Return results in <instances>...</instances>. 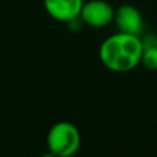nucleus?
I'll list each match as a JSON object with an SVG mask.
<instances>
[{
  "label": "nucleus",
  "mask_w": 157,
  "mask_h": 157,
  "mask_svg": "<svg viewBox=\"0 0 157 157\" xmlns=\"http://www.w3.org/2000/svg\"><path fill=\"white\" fill-rule=\"evenodd\" d=\"M144 43L141 36L117 32L106 37L99 47V59L106 69L125 73L141 65Z\"/></svg>",
  "instance_id": "f257e3e1"
},
{
  "label": "nucleus",
  "mask_w": 157,
  "mask_h": 157,
  "mask_svg": "<svg viewBox=\"0 0 157 157\" xmlns=\"http://www.w3.org/2000/svg\"><path fill=\"white\" fill-rule=\"evenodd\" d=\"M47 147L58 157H73L81 146L80 131L71 121H58L47 132Z\"/></svg>",
  "instance_id": "f03ea898"
},
{
  "label": "nucleus",
  "mask_w": 157,
  "mask_h": 157,
  "mask_svg": "<svg viewBox=\"0 0 157 157\" xmlns=\"http://www.w3.org/2000/svg\"><path fill=\"white\" fill-rule=\"evenodd\" d=\"M114 8L106 0H90L84 2L80 11V19L83 24L91 28H105L113 22Z\"/></svg>",
  "instance_id": "7ed1b4c3"
},
{
  "label": "nucleus",
  "mask_w": 157,
  "mask_h": 157,
  "mask_svg": "<svg viewBox=\"0 0 157 157\" xmlns=\"http://www.w3.org/2000/svg\"><path fill=\"white\" fill-rule=\"evenodd\" d=\"M113 22L119 32L141 36L145 29V21L141 11L132 4H121L114 10Z\"/></svg>",
  "instance_id": "20e7f679"
},
{
  "label": "nucleus",
  "mask_w": 157,
  "mask_h": 157,
  "mask_svg": "<svg viewBox=\"0 0 157 157\" xmlns=\"http://www.w3.org/2000/svg\"><path fill=\"white\" fill-rule=\"evenodd\" d=\"M44 10L58 22H71L80 17L84 0H43Z\"/></svg>",
  "instance_id": "39448f33"
},
{
  "label": "nucleus",
  "mask_w": 157,
  "mask_h": 157,
  "mask_svg": "<svg viewBox=\"0 0 157 157\" xmlns=\"http://www.w3.org/2000/svg\"><path fill=\"white\" fill-rule=\"evenodd\" d=\"M144 51H142L141 65L145 66V69L150 72L157 71V37L149 36L144 40Z\"/></svg>",
  "instance_id": "423d86ee"
},
{
  "label": "nucleus",
  "mask_w": 157,
  "mask_h": 157,
  "mask_svg": "<svg viewBox=\"0 0 157 157\" xmlns=\"http://www.w3.org/2000/svg\"><path fill=\"white\" fill-rule=\"evenodd\" d=\"M40 157H58V156H55L54 153H51V152H50V150H48V152H47V153H43V155H41Z\"/></svg>",
  "instance_id": "0eeeda50"
}]
</instances>
